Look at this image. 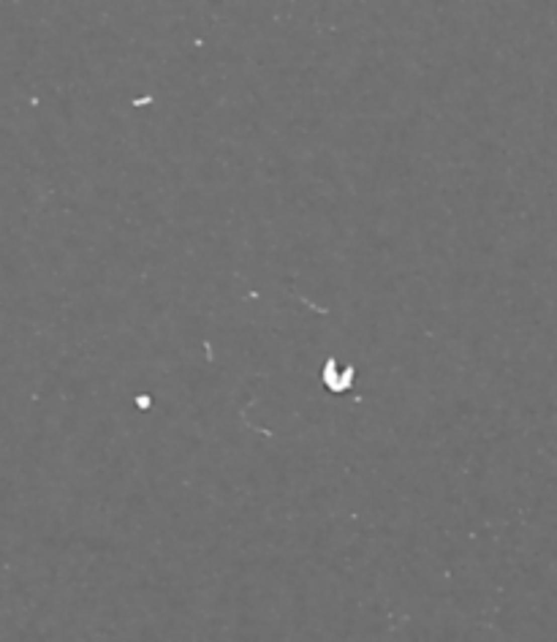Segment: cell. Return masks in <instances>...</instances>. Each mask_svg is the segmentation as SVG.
Listing matches in <instances>:
<instances>
[{"instance_id":"1","label":"cell","mask_w":557,"mask_h":642,"mask_svg":"<svg viewBox=\"0 0 557 642\" xmlns=\"http://www.w3.org/2000/svg\"><path fill=\"white\" fill-rule=\"evenodd\" d=\"M139 406H142V409H147V406H150V397H147V394H142V397H139Z\"/></svg>"}]
</instances>
